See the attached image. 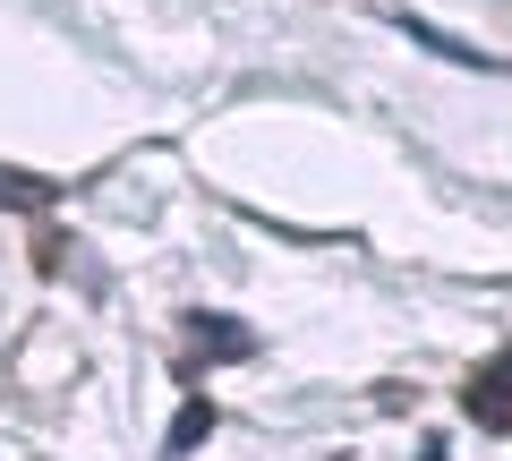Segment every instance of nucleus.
I'll use <instances>...</instances> for the list:
<instances>
[{"mask_svg":"<svg viewBox=\"0 0 512 461\" xmlns=\"http://www.w3.org/2000/svg\"><path fill=\"white\" fill-rule=\"evenodd\" d=\"M461 410H470L478 427H512V351L495 359V368L470 376V393H461Z\"/></svg>","mask_w":512,"mask_h":461,"instance_id":"f257e3e1","label":"nucleus"},{"mask_svg":"<svg viewBox=\"0 0 512 461\" xmlns=\"http://www.w3.org/2000/svg\"><path fill=\"white\" fill-rule=\"evenodd\" d=\"M0 197H9V205H43V180H18V171H0Z\"/></svg>","mask_w":512,"mask_h":461,"instance_id":"20e7f679","label":"nucleus"},{"mask_svg":"<svg viewBox=\"0 0 512 461\" xmlns=\"http://www.w3.org/2000/svg\"><path fill=\"white\" fill-rule=\"evenodd\" d=\"M197 436H214V402H188V410H180V427H171V453H188Z\"/></svg>","mask_w":512,"mask_h":461,"instance_id":"7ed1b4c3","label":"nucleus"},{"mask_svg":"<svg viewBox=\"0 0 512 461\" xmlns=\"http://www.w3.org/2000/svg\"><path fill=\"white\" fill-rule=\"evenodd\" d=\"M197 351H205V359H248L256 333H239L231 316H197Z\"/></svg>","mask_w":512,"mask_h":461,"instance_id":"f03ea898","label":"nucleus"}]
</instances>
